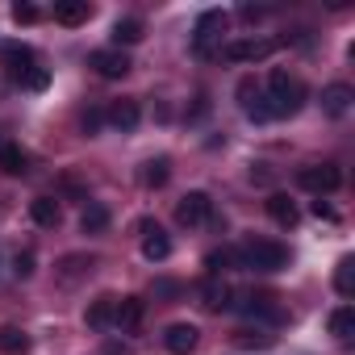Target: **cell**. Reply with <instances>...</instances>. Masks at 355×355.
Wrapping results in <instances>:
<instances>
[{
	"label": "cell",
	"mask_w": 355,
	"mask_h": 355,
	"mask_svg": "<svg viewBox=\"0 0 355 355\" xmlns=\"http://www.w3.org/2000/svg\"><path fill=\"white\" fill-rule=\"evenodd\" d=\"M263 105H268V117H272V121H276V117H293V113H301V105H305V84H301L297 76H288L284 67H276V71L268 76Z\"/></svg>",
	"instance_id": "6da1fadb"
},
{
	"label": "cell",
	"mask_w": 355,
	"mask_h": 355,
	"mask_svg": "<svg viewBox=\"0 0 355 355\" xmlns=\"http://www.w3.org/2000/svg\"><path fill=\"white\" fill-rule=\"evenodd\" d=\"M239 251V268H251V272H284L288 268V247L276 243V239H247Z\"/></svg>",
	"instance_id": "7a4b0ae2"
},
{
	"label": "cell",
	"mask_w": 355,
	"mask_h": 355,
	"mask_svg": "<svg viewBox=\"0 0 355 355\" xmlns=\"http://www.w3.org/2000/svg\"><path fill=\"white\" fill-rule=\"evenodd\" d=\"M226 26H230L226 9H205V13L197 17V26H193V55H197V59H214L209 46L226 34Z\"/></svg>",
	"instance_id": "3957f363"
},
{
	"label": "cell",
	"mask_w": 355,
	"mask_h": 355,
	"mask_svg": "<svg viewBox=\"0 0 355 355\" xmlns=\"http://www.w3.org/2000/svg\"><path fill=\"white\" fill-rule=\"evenodd\" d=\"M297 184L322 201L326 193L343 189V171H338V163H305V167L297 171Z\"/></svg>",
	"instance_id": "277c9868"
},
{
	"label": "cell",
	"mask_w": 355,
	"mask_h": 355,
	"mask_svg": "<svg viewBox=\"0 0 355 355\" xmlns=\"http://www.w3.org/2000/svg\"><path fill=\"white\" fill-rule=\"evenodd\" d=\"M276 46H280V42H272V38H230L218 55H222L226 63H263V59L276 55Z\"/></svg>",
	"instance_id": "5b68a950"
},
{
	"label": "cell",
	"mask_w": 355,
	"mask_h": 355,
	"mask_svg": "<svg viewBox=\"0 0 355 355\" xmlns=\"http://www.w3.org/2000/svg\"><path fill=\"white\" fill-rule=\"evenodd\" d=\"M88 67H92L96 76H105V80H125L134 63H130L125 51H117V46H101V51L88 55Z\"/></svg>",
	"instance_id": "8992f818"
},
{
	"label": "cell",
	"mask_w": 355,
	"mask_h": 355,
	"mask_svg": "<svg viewBox=\"0 0 355 355\" xmlns=\"http://www.w3.org/2000/svg\"><path fill=\"white\" fill-rule=\"evenodd\" d=\"M209 218H214V201H209V193H201V189H197V193H184L180 205H175V222L189 226V230H193V226H205Z\"/></svg>",
	"instance_id": "52a82bcc"
},
{
	"label": "cell",
	"mask_w": 355,
	"mask_h": 355,
	"mask_svg": "<svg viewBox=\"0 0 355 355\" xmlns=\"http://www.w3.org/2000/svg\"><path fill=\"white\" fill-rule=\"evenodd\" d=\"M197 343H201V330H197L193 322H171V326L163 330V347H167L171 355H193Z\"/></svg>",
	"instance_id": "ba28073f"
},
{
	"label": "cell",
	"mask_w": 355,
	"mask_h": 355,
	"mask_svg": "<svg viewBox=\"0 0 355 355\" xmlns=\"http://www.w3.org/2000/svg\"><path fill=\"white\" fill-rule=\"evenodd\" d=\"M138 230H142V255H146L150 263H163V259L171 255V239H167V234L159 230V222H150V218H142Z\"/></svg>",
	"instance_id": "9c48e42d"
},
{
	"label": "cell",
	"mask_w": 355,
	"mask_h": 355,
	"mask_svg": "<svg viewBox=\"0 0 355 355\" xmlns=\"http://www.w3.org/2000/svg\"><path fill=\"white\" fill-rule=\"evenodd\" d=\"M0 59H5V67H9L13 80H21L30 67H38V55H34V46H26V42H5V46H0Z\"/></svg>",
	"instance_id": "30bf717a"
},
{
	"label": "cell",
	"mask_w": 355,
	"mask_h": 355,
	"mask_svg": "<svg viewBox=\"0 0 355 355\" xmlns=\"http://www.w3.org/2000/svg\"><path fill=\"white\" fill-rule=\"evenodd\" d=\"M351 101H355V88H351V84H330V88H322V113H326V117H347V113H351Z\"/></svg>",
	"instance_id": "8fae6325"
},
{
	"label": "cell",
	"mask_w": 355,
	"mask_h": 355,
	"mask_svg": "<svg viewBox=\"0 0 355 355\" xmlns=\"http://www.w3.org/2000/svg\"><path fill=\"white\" fill-rule=\"evenodd\" d=\"M105 121H109L113 130L130 134V130H138V121H142V109H138V101H113V105L105 109Z\"/></svg>",
	"instance_id": "7c38bea8"
},
{
	"label": "cell",
	"mask_w": 355,
	"mask_h": 355,
	"mask_svg": "<svg viewBox=\"0 0 355 355\" xmlns=\"http://www.w3.org/2000/svg\"><path fill=\"white\" fill-rule=\"evenodd\" d=\"M263 209H268V218H272L276 226H284V230H293V226L301 222L297 201H288V193H272V197L263 201Z\"/></svg>",
	"instance_id": "4fadbf2b"
},
{
	"label": "cell",
	"mask_w": 355,
	"mask_h": 355,
	"mask_svg": "<svg viewBox=\"0 0 355 355\" xmlns=\"http://www.w3.org/2000/svg\"><path fill=\"white\" fill-rule=\"evenodd\" d=\"M30 218H34V226L55 230V226L63 222V205H59V197H34V201H30Z\"/></svg>",
	"instance_id": "5bb4252c"
},
{
	"label": "cell",
	"mask_w": 355,
	"mask_h": 355,
	"mask_svg": "<svg viewBox=\"0 0 355 355\" xmlns=\"http://www.w3.org/2000/svg\"><path fill=\"white\" fill-rule=\"evenodd\" d=\"M146 318V301L142 297H121L117 301V313H113V326L117 330H138Z\"/></svg>",
	"instance_id": "9a60e30c"
},
{
	"label": "cell",
	"mask_w": 355,
	"mask_h": 355,
	"mask_svg": "<svg viewBox=\"0 0 355 355\" xmlns=\"http://www.w3.org/2000/svg\"><path fill=\"white\" fill-rule=\"evenodd\" d=\"M113 313H117V297H96L92 305H88V313H84V322H88V330H109L113 326Z\"/></svg>",
	"instance_id": "2e32d148"
},
{
	"label": "cell",
	"mask_w": 355,
	"mask_h": 355,
	"mask_svg": "<svg viewBox=\"0 0 355 355\" xmlns=\"http://www.w3.org/2000/svg\"><path fill=\"white\" fill-rule=\"evenodd\" d=\"M146 38V26L138 21V17H117L113 21V46L121 51V46H138Z\"/></svg>",
	"instance_id": "e0dca14e"
},
{
	"label": "cell",
	"mask_w": 355,
	"mask_h": 355,
	"mask_svg": "<svg viewBox=\"0 0 355 355\" xmlns=\"http://www.w3.org/2000/svg\"><path fill=\"white\" fill-rule=\"evenodd\" d=\"M109 222H113V214H109V205H101V201H88L84 214H80V230H84V234H105Z\"/></svg>",
	"instance_id": "ac0fdd59"
},
{
	"label": "cell",
	"mask_w": 355,
	"mask_h": 355,
	"mask_svg": "<svg viewBox=\"0 0 355 355\" xmlns=\"http://www.w3.org/2000/svg\"><path fill=\"white\" fill-rule=\"evenodd\" d=\"M88 17H92L88 0H59V5H55V21L59 26H84Z\"/></svg>",
	"instance_id": "d6986e66"
},
{
	"label": "cell",
	"mask_w": 355,
	"mask_h": 355,
	"mask_svg": "<svg viewBox=\"0 0 355 355\" xmlns=\"http://www.w3.org/2000/svg\"><path fill=\"white\" fill-rule=\"evenodd\" d=\"M0 171L5 175H26L30 171V155L17 142H0Z\"/></svg>",
	"instance_id": "ffe728a7"
},
{
	"label": "cell",
	"mask_w": 355,
	"mask_h": 355,
	"mask_svg": "<svg viewBox=\"0 0 355 355\" xmlns=\"http://www.w3.org/2000/svg\"><path fill=\"white\" fill-rule=\"evenodd\" d=\"M230 268H239V251L234 247H214L205 255V276L209 280H222V272H230Z\"/></svg>",
	"instance_id": "44dd1931"
},
{
	"label": "cell",
	"mask_w": 355,
	"mask_h": 355,
	"mask_svg": "<svg viewBox=\"0 0 355 355\" xmlns=\"http://www.w3.org/2000/svg\"><path fill=\"white\" fill-rule=\"evenodd\" d=\"M230 288H226V280H209L205 276V284H201V305L205 309H214V313H222V309H230Z\"/></svg>",
	"instance_id": "7402d4cb"
},
{
	"label": "cell",
	"mask_w": 355,
	"mask_h": 355,
	"mask_svg": "<svg viewBox=\"0 0 355 355\" xmlns=\"http://www.w3.org/2000/svg\"><path fill=\"white\" fill-rule=\"evenodd\" d=\"M30 334L21 326H0V351L5 355H30Z\"/></svg>",
	"instance_id": "603a6c76"
},
{
	"label": "cell",
	"mask_w": 355,
	"mask_h": 355,
	"mask_svg": "<svg viewBox=\"0 0 355 355\" xmlns=\"http://www.w3.org/2000/svg\"><path fill=\"white\" fill-rule=\"evenodd\" d=\"M167 180H171V159L159 155V159H146V163H142V184H146V189H163Z\"/></svg>",
	"instance_id": "cb8c5ba5"
},
{
	"label": "cell",
	"mask_w": 355,
	"mask_h": 355,
	"mask_svg": "<svg viewBox=\"0 0 355 355\" xmlns=\"http://www.w3.org/2000/svg\"><path fill=\"white\" fill-rule=\"evenodd\" d=\"M334 293L338 297H355V255H343L334 263Z\"/></svg>",
	"instance_id": "d4e9b609"
},
{
	"label": "cell",
	"mask_w": 355,
	"mask_h": 355,
	"mask_svg": "<svg viewBox=\"0 0 355 355\" xmlns=\"http://www.w3.org/2000/svg\"><path fill=\"white\" fill-rule=\"evenodd\" d=\"M330 334H334L338 343H351V334H355V309H351V305H338V309L330 313Z\"/></svg>",
	"instance_id": "484cf974"
},
{
	"label": "cell",
	"mask_w": 355,
	"mask_h": 355,
	"mask_svg": "<svg viewBox=\"0 0 355 355\" xmlns=\"http://www.w3.org/2000/svg\"><path fill=\"white\" fill-rule=\"evenodd\" d=\"M21 88H30V92H46V84H51V71L46 67H30L21 80H17Z\"/></svg>",
	"instance_id": "4316f807"
},
{
	"label": "cell",
	"mask_w": 355,
	"mask_h": 355,
	"mask_svg": "<svg viewBox=\"0 0 355 355\" xmlns=\"http://www.w3.org/2000/svg\"><path fill=\"white\" fill-rule=\"evenodd\" d=\"M13 21L17 26H34V21H42V9L30 5V0H17V5H13Z\"/></svg>",
	"instance_id": "83f0119b"
},
{
	"label": "cell",
	"mask_w": 355,
	"mask_h": 355,
	"mask_svg": "<svg viewBox=\"0 0 355 355\" xmlns=\"http://www.w3.org/2000/svg\"><path fill=\"white\" fill-rule=\"evenodd\" d=\"M272 338H276V334H268V330H239V334H234L239 347H272Z\"/></svg>",
	"instance_id": "f1b7e54d"
},
{
	"label": "cell",
	"mask_w": 355,
	"mask_h": 355,
	"mask_svg": "<svg viewBox=\"0 0 355 355\" xmlns=\"http://www.w3.org/2000/svg\"><path fill=\"white\" fill-rule=\"evenodd\" d=\"M80 125H84V134H88V138H92V134H101V125H105V109H96V105H92V109H84V113H80Z\"/></svg>",
	"instance_id": "f546056e"
},
{
	"label": "cell",
	"mask_w": 355,
	"mask_h": 355,
	"mask_svg": "<svg viewBox=\"0 0 355 355\" xmlns=\"http://www.w3.org/2000/svg\"><path fill=\"white\" fill-rule=\"evenodd\" d=\"M92 263H96L92 255H67V259H63V276L71 280V276H80V272H92Z\"/></svg>",
	"instance_id": "4dcf8cb0"
},
{
	"label": "cell",
	"mask_w": 355,
	"mask_h": 355,
	"mask_svg": "<svg viewBox=\"0 0 355 355\" xmlns=\"http://www.w3.org/2000/svg\"><path fill=\"white\" fill-rule=\"evenodd\" d=\"M13 276L17 280H30L34 276V251H17L13 255Z\"/></svg>",
	"instance_id": "1f68e13d"
},
{
	"label": "cell",
	"mask_w": 355,
	"mask_h": 355,
	"mask_svg": "<svg viewBox=\"0 0 355 355\" xmlns=\"http://www.w3.org/2000/svg\"><path fill=\"white\" fill-rule=\"evenodd\" d=\"M184 293V284L180 280H155V297H167V301H175Z\"/></svg>",
	"instance_id": "d6a6232c"
},
{
	"label": "cell",
	"mask_w": 355,
	"mask_h": 355,
	"mask_svg": "<svg viewBox=\"0 0 355 355\" xmlns=\"http://www.w3.org/2000/svg\"><path fill=\"white\" fill-rule=\"evenodd\" d=\"M313 218H322V222H338V214H334L326 201H313Z\"/></svg>",
	"instance_id": "836d02e7"
},
{
	"label": "cell",
	"mask_w": 355,
	"mask_h": 355,
	"mask_svg": "<svg viewBox=\"0 0 355 355\" xmlns=\"http://www.w3.org/2000/svg\"><path fill=\"white\" fill-rule=\"evenodd\" d=\"M263 13H268V9H255V5H243V9H239V17H243V21H259Z\"/></svg>",
	"instance_id": "e575fe53"
}]
</instances>
